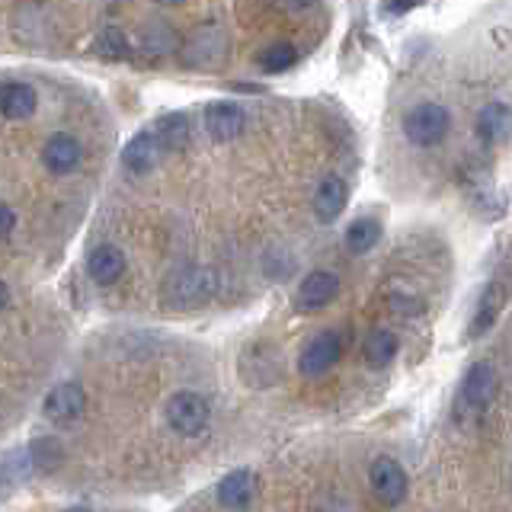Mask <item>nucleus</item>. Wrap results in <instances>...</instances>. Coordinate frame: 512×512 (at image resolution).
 Listing matches in <instances>:
<instances>
[{"mask_svg": "<svg viewBox=\"0 0 512 512\" xmlns=\"http://www.w3.org/2000/svg\"><path fill=\"white\" fill-rule=\"evenodd\" d=\"M29 458L36 468H52V464H58L64 455H61V445L55 439H36L29 448Z\"/></svg>", "mask_w": 512, "mask_h": 512, "instance_id": "5701e85b", "label": "nucleus"}, {"mask_svg": "<svg viewBox=\"0 0 512 512\" xmlns=\"http://www.w3.org/2000/svg\"><path fill=\"white\" fill-rule=\"evenodd\" d=\"M224 55V32L218 26H202L186 45L189 64H215Z\"/></svg>", "mask_w": 512, "mask_h": 512, "instance_id": "f3484780", "label": "nucleus"}, {"mask_svg": "<svg viewBox=\"0 0 512 512\" xmlns=\"http://www.w3.org/2000/svg\"><path fill=\"white\" fill-rule=\"evenodd\" d=\"M212 298V272L189 266L173 272L164 282V301L170 308H199L202 301Z\"/></svg>", "mask_w": 512, "mask_h": 512, "instance_id": "7ed1b4c3", "label": "nucleus"}, {"mask_svg": "<svg viewBox=\"0 0 512 512\" xmlns=\"http://www.w3.org/2000/svg\"><path fill=\"white\" fill-rule=\"evenodd\" d=\"M157 141L164 151H180L186 148L189 141V119L183 116V112H170V116H164L157 122Z\"/></svg>", "mask_w": 512, "mask_h": 512, "instance_id": "6ab92c4d", "label": "nucleus"}, {"mask_svg": "<svg viewBox=\"0 0 512 512\" xmlns=\"http://www.w3.org/2000/svg\"><path fill=\"white\" fill-rule=\"evenodd\" d=\"M215 493H218V503L224 509L240 512V509H247L253 503V496H256V477L247 468H237L228 477H221V484H218Z\"/></svg>", "mask_w": 512, "mask_h": 512, "instance_id": "9d476101", "label": "nucleus"}, {"mask_svg": "<svg viewBox=\"0 0 512 512\" xmlns=\"http://www.w3.org/2000/svg\"><path fill=\"white\" fill-rule=\"evenodd\" d=\"M477 135L480 141L487 144H500L512 135V109L506 103H487L484 109L477 112Z\"/></svg>", "mask_w": 512, "mask_h": 512, "instance_id": "2eb2a0df", "label": "nucleus"}, {"mask_svg": "<svg viewBox=\"0 0 512 512\" xmlns=\"http://www.w3.org/2000/svg\"><path fill=\"white\" fill-rule=\"evenodd\" d=\"M378 240H381V224L375 218H356L346 228V247H349V253H356V256L368 253L378 244Z\"/></svg>", "mask_w": 512, "mask_h": 512, "instance_id": "aec40b11", "label": "nucleus"}, {"mask_svg": "<svg viewBox=\"0 0 512 512\" xmlns=\"http://www.w3.org/2000/svg\"><path fill=\"white\" fill-rule=\"evenodd\" d=\"M496 388H500V375H496V368L490 362H474L461 381V404L471 407V410H484L496 397Z\"/></svg>", "mask_w": 512, "mask_h": 512, "instance_id": "6e6552de", "label": "nucleus"}, {"mask_svg": "<svg viewBox=\"0 0 512 512\" xmlns=\"http://www.w3.org/2000/svg\"><path fill=\"white\" fill-rule=\"evenodd\" d=\"M336 295H340V279H336L333 272H327V269H314L298 285L295 311H301V314L324 311V308H330V304L336 301Z\"/></svg>", "mask_w": 512, "mask_h": 512, "instance_id": "39448f33", "label": "nucleus"}, {"mask_svg": "<svg viewBox=\"0 0 512 512\" xmlns=\"http://www.w3.org/2000/svg\"><path fill=\"white\" fill-rule=\"evenodd\" d=\"M64 512H90V509H84V506H74V509H64Z\"/></svg>", "mask_w": 512, "mask_h": 512, "instance_id": "cd10ccee", "label": "nucleus"}, {"mask_svg": "<svg viewBox=\"0 0 512 512\" xmlns=\"http://www.w3.org/2000/svg\"><path fill=\"white\" fill-rule=\"evenodd\" d=\"M164 416L176 436H199V432H205L208 420H212V407H208V400L199 391H176L167 400Z\"/></svg>", "mask_w": 512, "mask_h": 512, "instance_id": "f257e3e1", "label": "nucleus"}, {"mask_svg": "<svg viewBox=\"0 0 512 512\" xmlns=\"http://www.w3.org/2000/svg\"><path fill=\"white\" fill-rule=\"evenodd\" d=\"M346 202H349V186L343 176H324L320 186L314 189V215L324 224L340 218Z\"/></svg>", "mask_w": 512, "mask_h": 512, "instance_id": "9b49d317", "label": "nucleus"}, {"mask_svg": "<svg viewBox=\"0 0 512 512\" xmlns=\"http://www.w3.org/2000/svg\"><path fill=\"white\" fill-rule=\"evenodd\" d=\"M448 128H452V112L439 103H420L404 116V135L420 148L442 144L448 138Z\"/></svg>", "mask_w": 512, "mask_h": 512, "instance_id": "f03ea898", "label": "nucleus"}, {"mask_svg": "<svg viewBox=\"0 0 512 512\" xmlns=\"http://www.w3.org/2000/svg\"><path fill=\"white\" fill-rule=\"evenodd\" d=\"M160 141H157V135L154 132H141V135H135L132 141L125 144V151H122V164H125V170L128 173H151L154 167H157V160H160Z\"/></svg>", "mask_w": 512, "mask_h": 512, "instance_id": "ddd939ff", "label": "nucleus"}, {"mask_svg": "<svg viewBox=\"0 0 512 512\" xmlns=\"http://www.w3.org/2000/svg\"><path fill=\"white\" fill-rule=\"evenodd\" d=\"M42 410H45L48 420H55V423H74L77 416H84V410H87V394L80 384L64 381V384H58V388L48 391Z\"/></svg>", "mask_w": 512, "mask_h": 512, "instance_id": "1a4fd4ad", "label": "nucleus"}, {"mask_svg": "<svg viewBox=\"0 0 512 512\" xmlns=\"http://www.w3.org/2000/svg\"><path fill=\"white\" fill-rule=\"evenodd\" d=\"M7 304H10V288H7L4 282H0V311H4Z\"/></svg>", "mask_w": 512, "mask_h": 512, "instance_id": "bb28decb", "label": "nucleus"}, {"mask_svg": "<svg viewBox=\"0 0 512 512\" xmlns=\"http://www.w3.org/2000/svg\"><path fill=\"white\" fill-rule=\"evenodd\" d=\"M87 272L96 285H112L125 272V253L116 244H100L87 256Z\"/></svg>", "mask_w": 512, "mask_h": 512, "instance_id": "4468645a", "label": "nucleus"}, {"mask_svg": "<svg viewBox=\"0 0 512 512\" xmlns=\"http://www.w3.org/2000/svg\"><path fill=\"white\" fill-rule=\"evenodd\" d=\"M202 122H205L208 138H215V141H234L247 128V112H244V106H237V103L218 100V103H208L205 106Z\"/></svg>", "mask_w": 512, "mask_h": 512, "instance_id": "0eeeda50", "label": "nucleus"}, {"mask_svg": "<svg viewBox=\"0 0 512 512\" xmlns=\"http://www.w3.org/2000/svg\"><path fill=\"white\" fill-rule=\"evenodd\" d=\"M96 55H103V58H125L128 55V42L119 29H106L100 39H96Z\"/></svg>", "mask_w": 512, "mask_h": 512, "instance_id": "b1692460", "label": "nucleus"}, {"mask_svg": "<svg viewBox=\"0 0 512 512\" xmlns=\"http://www.w3.org/2000/svg\"><path fill=\"white\" fill-rule=\"evenodd\" d=\"M362 356L365 362L372 365V368H384V365H391L394 356H397V333L388 330V327H378L368 333V340L362 346Z\"/></svg>", "mask_w": 512, "mask_h": 512, "instance_id": "a211bd4d", "label": "nucleus"}, {"mask_svg": "<svg viewBox=\"0 0 512 512\" xmlns=\"http://www.w3.org/2000/svg\"><path fill=\"white\" fill-rule=\"evenodd\" d=\"M39 106V96L29 84H20V80H13V84H4L0 87V116L7 119H29L32 112Z\"/></svg>", "mask_w": 512, "mask_h": 512, "instance_id": "dca6fc26", "label": "nucleus"}, {"mask_svg": "<svg viewBox=\"0 0 512 512\" xmlns=\"http://www.w3.org/2000/svg\"><path fill=\"white\" fill-rule=\"evenodd\" d=\"M343 336L336 333V330H324V333H317L314 340L304 343V349L298 352V372L304 378H317V375H324L330 372V368L343 359Z\"/></svg>", "mask_w": 512, "mask_h": 512, "instance_id": "20e7f679", "label": "nucleus"}, {"mask_svg": "<svg viewBox=\"0 0 512 512\" xmlns=\"http://www.w3.org/2000/svg\"><path fill=\"white\" fill-rule=\"evenodd\" d=\"M420 4H423V0H388V7H384V13L397 16V13H407V10L420 7Z\"/></svg>", "mask_w": 512, "mask_h": 512, "instance_id": "a878e982", "label": "nucleus"}, {"mask_svg": "<svg viewBox=\"0 0 512 512\" xmlns=\"http://www.w3.org/2000/svg\"><path fill=\"white\" fill-rule=\"evenodd\" d=\"M368 484L378 493L381 503L388 506H397L407 500V490H410V480H407V471L400 468V461L381 455L372 461V468H368Z\"/></svg>", "mask_w": 512, "mask_h": 512, "instance_id": "423d86ee", "label": "nucleus"}, {"mask_svg": "<svg viewBox=\"0 0 512 512\" xmlns=\"http://www.w3.org/2000/svg\"><path fill=\"white\" fill-rule=\"evenodd\" d=\"M500 304H503V288H500V285H490L487 292H484V298H480V304H477V311H474V320H471L468 333H471V336L487 333V330L496 324V314H500Z\"/></svg>", "mask_w": 512, "mask_h": 512, "instance_id": "412c9836", "label": "nucleus"}, {"mask_svg": "<svg viewBox=\"0 0 512 512\" xmlns=\"http://www.w3.org/2000/svg\"><path fill=\"white\" fill-rule=\"evenodd\" d=\"M13 228H16V215H13V208H10L7 202H0V237H7Z\"/></svg>", "mask_w": 512, "mask_h": 512, "instance_id": "393cba45", "label": "nucleus"}, {"mask_svg": "<svg viewBox=\"0 0 512 512\" xmlns=\"http://www.w3.org/2000/svg\"><path fill=\"white\" fill-rule=\"evenodd\" d=\"M164 4H180V0H164Z\"/></svg>", "mask_w": 512, "mask_h": 512, "instance_id": "c85d7f7f", "label": "nucleus"}, {"mask_svg": "<svg viewBox=\"0 0 512 512\" xmlns=\"http://www.w3.org/2000/svg\"><path fill=\"white\" fill-rule=\"evenodd\" d=\"M80 157H84V148H80V141L71 138V135H52L45 141V148H42V160H45V167L52 170V173H71L77 170L80 164Z\"/></svg>", "mask_w": 512, "mask_h": 512, "instance_id": "f8f14e48", "label": "nucleus"}, {"mask_svg": "<svg viewBox=\"0 0 512 512\" xmlns=\"http://www.w3.org/2000/svg\"><path fill=\"white\" fill-rule=\"evenodd\" d=\"M298 52H295V45H288V42H276V45H269L266 52L260 55V64H263V71L269 74H279V71H288L295 64Z\"/></svg>", "mask_w": 512, "mask_h": 512, "instance_id": "4be33fe9", "label": "nucleus"}]
</instances>
